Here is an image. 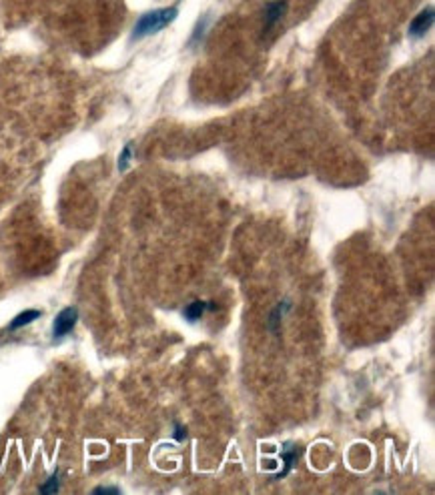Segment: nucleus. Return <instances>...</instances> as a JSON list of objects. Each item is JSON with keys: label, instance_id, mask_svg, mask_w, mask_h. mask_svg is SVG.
I'll use <instances>...</instances> for the list:
<instances>
[{"label": "nucleus", "instance_id": "nucleus-1", "mask_svg": "<svg viewBox=\"0 0 435 495\" xmlns=\"http://www.w3.org/2000/svg\"><path fill=\"white\" fill-rule=\"evenodd\" d=\"M179 14V8L177 6H171V8H158L153 12H147L141 16V21L134 25V34L132 38H145L149 34H154L158 30H163L165 26H169Z\"/></svg>", "mask_w": 435, "mask_h": 495}, {"label": "nucleus", "instance_id": "nucleus-2", "mask_svg": "<svg viewBox=\"0 0 435 495\" xmlns=\"http://www.w3.org/2000/svg\"><path fill=\"white\" fill-rule=\"evenodd\" d=\"M78 311L75 307H67L56 315L54 319V325H52V335L54 337H64L67 333L73 331V327L77 325Z\"/></svg>", "mask_w": 435, "mask_h": 495}, {"label": "nucleus", "instance_id": "nucleus-3", "mask_svg": "<svg viewBox=\"0 0 435 495\" xmlns=\"http://www.w3.org/2000/svg\"><path fill=\"white\" fill-rule=\"evenodd\" d=\"M432 25H434V8L430 6V8L421 10V12L411 21L410 34L413 38H419V36H423V34L432 28Z\"/></svg>", "mask_w": 435, "mask_h": 495}, {"label": "nucleus", "instance_id": "nucleus-4", "mask_svg": "<svg viewBox=\"0 0 435 495\" xmlns=\"http://www.w3.org/2000/svg\"><path fill=\"white\" fill-rule=\"evenodd\" d=\"M287 10V2L285 0H273L265 6V32L271 30L273 26L281 21V16Z\"/></svg>", "mask_w": 435, "mask_h": 495}, {"label": "nucleus", "instance_id": "nucleus-5", "mask_svg": "<svg viewBox=\"0 0 435 495\" xmlns=\"http://www.w3.org/2000/svg\"><path fill=\"white\" fill-rule=\"evenodd\" d=\"M281 457H283V463H285V469H283L277 477H285V475L291 471V468L297 463V459H299V449H297L295 445L287 443V445L281 449Z\"/></svg>", "mask_w": 435, "mask_h": 495}, {"label": "nucleus", "instance_id": "nucleus-6", "mask_svg": "<svg viewBox=\"0 0 435 495\" xmlns=\"http://www.w3.org/2000/svg\"><path fill=\"white\" fill-rule=\"evenodd\" d=\"M207 309H213V303H205V301H193L191 305H187L185 309V317L189 321H199L203 315H205Z\"/></svg>", "mask_w": 435, "mask_h": 495}, {"label": "nucleus", "instance_id": "nucleus-7", "mask_svg": "<svg viewBox=\"0 0 435 495\" xmlns=\"http://www.w3.org/2000/svg\"><path fill=\"white\" fill-rule=\"evenodd\" d=\"M40 315H43V313L36 311V309H28V311L21 313V315H16L14 321L10 323V329H12V331H14V329H21V327H25L28 323H32L34 319H38Z\"/></svg>", "mask_w": 435, "mask_h": 495}, {"label": "nucleus", "instance_id": "nucleus-8", "mask_svg": "<svg viewBox=\"0 0 435 495\" xmlns=\"http://www.w3.org/2000/svg\"><path fill=\"white\" fill-rule=\"evenodd\" d=\"M56 490H58V475L54 473L51 479L47 481V485L40 487V494H54Z\"/></svg>", "mask_w": 435, "mask_h": 495}, {"label": "nucleus", "instance_id": "nucleus-9", "mask_svg": "<svg viewBox=\"0 0 435 495\" xmlns=\"http://www.w3.org/2000/svg\"><path fill=\"white\" fill-rule=\"evenodd\" d=\"M185 435H187V429L180 427V425H177V427H175V439H177V442H183Z\"/></svg>", "mask_w": 435, "mask_h": 495}, {"label": "nucleus", "instance_id": "nucleus-10", "mask_svg": "<svg viewBox=\"0 0 435 495\" xmlns=\"http://www.w3.org/2000/svg\"><path fill=\"white\" fill-rule=\"evenodd\" d=\"M95 494H119L117 487H97Z\"/></svg>", "mask_w": 435, "mask_h": 495}]
</instances>
